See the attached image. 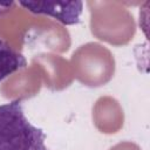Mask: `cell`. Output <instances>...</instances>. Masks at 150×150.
<instances>
[{"mask_svg": "<svg viewBox=\"0 0 150 150\" xmlns=\"http://www.w3.org/2000/svg\"><path fill=\"white\" fill-rule=\"evenodd\" d=\"M13 2H0V15L5 12H7L12 7Z\"/></svg>", "mask_w": 150, "mask_h": 150, "instance_id": "277c9868", "label": "cell"}, {"mask_svg": "<svg viewBox=\"0 0 150 150\" xmlns=\"http://www.w3.org/2000/svg\"><path fill=\"white\" fill-rule=\"evenodd\" d=\"M26 57L0 39V82L9 75L26 68Z\"/></svg>", "mask_w": 150, "mask_h": 150, "instance_id": "3957f363", "label": "cell"}, {"mask_svg": "<svg viewBox=\"0 0 150 150\" xmlns=\"http://www.w3.org/2000/svg\"><path fill=\"white\" fill-rule=\"evenodd\" d=\"M46 135L25 115L21 100L0 105V150H48Z\"/></svg>", "mask_w": 150, "mask_h": 150, "instance_id": "6da1fadb", "label": "cell"}, {"mask_svg": "<svg viewBox=\"0 0 150 150\" xmlns=\"http://www.w3.org/2000/svg\"><path fill=\"white\" fill-rule=\"evenodd\" d=\"M20 5L32 13L53 16L63 25L79 23L83 6L81 1H21Z\"/></svg>", "mask_w": 150, "mask_h": 150, "instance_id": "7a4b0ae2", "label": "cell"}]
</instances>
